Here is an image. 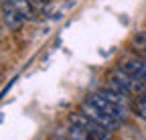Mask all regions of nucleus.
<instances>
[{
	"label": "nucleus",
	"mask_w": 146,
	"mask_h": 140,
	"mask_svg": "<svg viewBox=\"0 0 146 140\" xmlns=\"http://www.w3.org/2000/svg\"><path fill=\"white\" fill-rule=\"evenodd\" d=\"M67 132H69L71 140H112L114 130L106 128L104 124L96 122L87 114L77 112V114H69Z\"/></svg>",
	"instance_id": "obj_1"
},
{
	"label": "nucleus",
	"mask_w": 146,
	"mask_h": 140,
	"mask_svg": "<svg viewBox=\"0 0 146 140\" xmlns=\"http://www.w3.org/2000/svg\"><path fill=\"white\" fill-rule=\"evenodd\" d=\"M41 2H47V0H41Z\"/></svg>",
	"instance_id": "obj_9"
},
{
	"label": "nucleus",
	"mask_w": 146,
	"mask_h": 140,
	"mask_svg": "<svg viewBox=\"0 0 146 140\" xmlns=\"http://www.w3.org/2000/svg\"><path fill=\"white\" fill-rule=\"evenodd\" d=\"M81 112H83V114H87L89 118H94L96 122H100V124H104V126H106V128H110V130H116V128L120 126V122H118V120H114L112 116H108L102 108H98L96 104H91L87 98L81 102Z\"/></svg>",
	"instance_id": "obj_4"
},
{
	"label": "nucleus",
	"mask_w": 146,
	"mask_h": 140,
	"mask_svg": "<svg viewBox=\"0 0 146 140\" xmlns=\"http://www.w3.org/2000/svg\"><path fill=\"white\" fill-rule=\"evenodd\" d=\"M87 100L91 102V104H96L98 108H102L108 116H112L114 120H118L120 124L126 120V116H128V108H124V106H120V104H114V102H110L108 98H104V96H100L98 92H94V94H89L87 96Z\"/></svg>",
	"instance_id": "obj_3"
},
{
	"label": "nucleus",
	"mask_w": 146,
	"mask_h": 140,
	"mask_svg": "<svg viewBox=\"0 0 146 140\" xmlns=\"http://www.w3.org/2000/svg\"><path fill=\"white\" fill-rule=\"evenodd\" d=\"M10 2L16 6V10L25 16V21H35L36 19V8L33 6L31 0H10Z\"/></svg>",
	"instance_id": "obj_7"
},
{
	"label": "nucleus",
	"mask_w": 146,
	"mask_h": 140,
	"mask_svg": "<svg viewBox=\"0 0 146 140\" xmlns=\"http://www.w3.org/2000/svg\"><path fill=\"white\" fill-rule=\"evenodd\" d=\"M134 110H136L138 118H142V120L146 122V94H142V96L136 98V102H134Z\"/></svg>",
	"instance_id": "obj_8"
},
{
	"label": "nucleus",
	"mask_w": 146,
	"mask_h": 140,
	"mask_svg": "<svg viewBox=\"0 0 146 140\" xmlns=\"http://www.w3.org/2000/svg\"><path fill=\"white\" fill-rule=\"evenodd\" d=\"M2 25L8 31H18L25 25V16L16 10V6L10 0H2Z\"/></svg>",
	"instance_id": "obj_5"
},
{
	"label": "nucleus",
	"mask_w": 146,
	"mask_h": 140,
	"mask_svg": "<svg viewBox=\"0 0 146 140\" xmlns=\"http://www.w3.org/2000/svg\"><path fill=\"white\" fill-rule=\"evenodd\" d=\"M130 47L136 55L144 57L146 59V31H138L132 35V39H130Z\"/></svg>",
	"instance_id": "obj_6"
},
{
	"label": "nucleus",
	"mask_w": 146,
	"mask_h": 140,
	"mask_svg": "<svg viewBox=\"0 0 146 140\" xmlns=\"http://www.w3.org/2000/svg\"><path fill=\"white\" fill-rule=\"evenodd\" d=\"M108 85L116 87L118 92H122V94H126V96H136V98H138V96L146 94V85H144L136 75L128 73L126 69H122V67H116V69L110 71V75H108Z\"/></svg>",
	"instance_id": "obj_2"
}]
</instances>
